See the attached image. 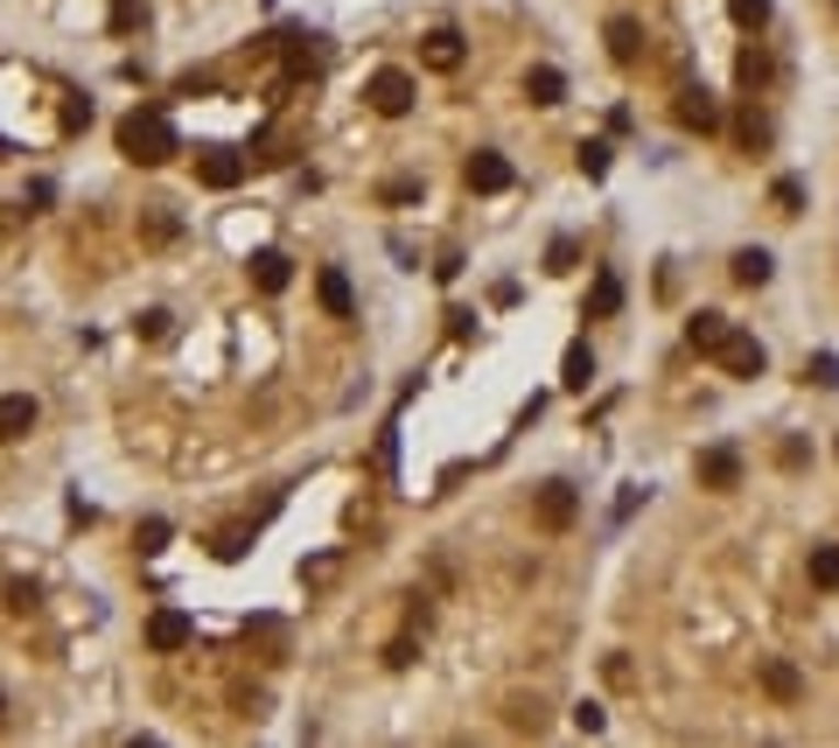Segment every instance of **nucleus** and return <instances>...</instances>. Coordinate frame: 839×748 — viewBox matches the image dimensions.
<instances>
[{"label":"nucleus","instance_id":"9d476101","mask_svg":"<svg viewBox=\"0 0 839 748\" xmlns=\"http://www.w3.org/2000/svg\"><path fill=\"white\" fill-rule=\"evenodd\" d=\"M679 126H685V133H720V105H714V91L685 85V91H679Z\"/></svg>","mask_w":839,"mask_h":748},{"label":"nucleus","instance_id":"dca6fc26","mask_svg":"<svg viewBox=\"0 0 839 748\" xmlns=\"http://www.w3.org/2000/svg\"><path fill=\"white\" fill-rule=\"evenodd\" d=\"M560 386H567V392H588V386H595V350H588V343H567V357H560Z\"/></svg>","mask_w":839,"mask_h":748},{"label":"nucleus","instance_id":"ddd939ff","mask_svg":"<svg viewBox=\"0 0 839 748\" xmlns=\"http://www.w3.org/2000/svg\"><path fill=\"white\" fill-rule=\"evenodd\" d=\"M197 182H203V189H238V182H245V155L210 147V155H197Z\"/></svg>","mask_w":839,"mask_h":748},{"label":"nucleus","instance_id":"6ab92c4d","mask_svg":"<svg viewBox=\"0 0 839 748\" xmlns=\"http://www.w3.org/2000/svg\"><path fill=\"white\" fill-rule=\"evenodd\" d=\"M623 309V280L616 273H595V287H588V322H608Z\"/></svg>","mask_w":839,"mask_h":748},{"label":"nucleus","instance_id":"a211bd4d","mask_svg":"<svg viewBox=\"0 0 839 748\" xmlns=\"http://www.w3.org/2000/svg\"><path fill=\"white\" fill-rule=\"evenodd\" d=\"M602 35H608V56H616V64H637V56H644V29L629 22V14H616Z\"/></svg>","mask_w":839,"mask_h":748},{"label":"nucleus","instance_id":"473e14b6","mask_svg":"<svg viewBox=\"0 0 839 748\" xmlns=\"http://www.w3.org/2000/svg\"><path fill=\"white\" fill-rule=\"evenodd\" d=\"M770 197H776V210H784V217H797V210H805V182H797V176H784V182L770 189Z\"/></svg>","mask_w":839,"mask_h":748},{"label":"nucleus","instance_id":"4c0bfd02","mask_svg":"<svg viewBox=\"0 0 839 748\" xmlns=\"http://www.w3.org/2000/svg\"><path fill=\"white\" fill-rule=\"evenodd\" d=\"M805 462H812L805 440H784V448H776V469H805Z\"/></svg>","mask_w":839,"mask_h":748},{"label":"nucleus","instance_id":"4468645a","mask_svg":"<svg viewBox=\"0 0 839 748\" xmlns=\"http://www.w3.org/2000/svg\"><path fill=\"white\" fill-rule=\"evenodd\" d=\"M35 420H43V406H35L29 392H8V399H0V440H29Z\"/></svg>","mask_w":839,"mask_h":748},{"label":"nucleus","instance_id":"1a4fd4ad","mask_svg":"<svg viewBox=\"0 0 839 748\" xmlns=\"http://www.w3.org/2000/svg\"><path fill=\"white\" fill-rule=\"evenodd\" d=\"M462 56H469L462 29H434L427 43H419V64H427V70H441V78H448V70H462Z\"/></svg>","mask_w":839,"mask_h":748},{"label":"nucleus","instance_id":"e433bc0d","mask_svg":"<svg viewBox=\"0 0 839 748\" xmlns=\"http://www.w3.org/2000/svg\"><path fill=\"white\" fill-rule=\"evenodd\" d=\"M413 658H419V650H413V637H392V644H385V665H392V671H406Z\"/></svg>","mask_w":839,"mask_h":748},{"label":"nucleus","instance_id":"20e7f679","mask_svg":"<svg viewBox=\"0 0 839 748\" xmlns=\"http://www.w3.org/2000/svg\"><path fill=\"white\" fill-rule=\"evenodd\" d=\"M462 182L476 189V197H504V189H511V161L497 155V147H476V155L462 161Z\"/></svg>","mask_w":839,"mask_h":748},{"label":"nucleus","instance_id":"b1692460","mask_svg":"<svg viewBox=\"0 0 839 748\" xmlns=\"http://www.w3.org/2000/svg\"><path fill=\"white\" fill-rule=\"evenodd\" d=\"M133 546H141V560H155L168 546V517H141V525H133Z\"/></svg>","mask_w":839,"mask_h":748},{"label":"nucleus","instance_id":"5701e85b","mask_svg":"<svg viewBox=\"0 0 839 748\" xmlns=\"http://www.w3.org/2000/svg\"><path fill=\"white\" fill-rule=\"evenodd\" d=\"M210 552H217L224 567H232V560H245V552H253V525H224V532H217V546H210Z\"/></svg>","mask_w":839,"mask_h":748},{"label":"nucleus","instance_id":"aec40b11","mask_svg":"<svg viewBox=\"0 0 839 748\" xmlns=\"http://www.w3.org/2000/svg\"><path fill=\"white\" fill-rule=\"evenodd\" d=\"M770 273H776V259L762 253V245H741V253H735V280H741V287H762Z\"/></svg>","mask_w":839,"mask_h":748},{"label":"nucleus","instance_id":"c03bdc74","mask_svg":"<svg viewBox=\"0 0 839 748\" xmlns=\"http://www.w3.org/2000/svg\"><path fill=\"white\" fill-rule=\"evenodd\" d=\"M0 727H8V700H0Z\"/></svg>","mask_w":839,"mask_h":748},{"label":"nucleus","instance_id":"ea45409f","mask_svg":"<svg viewBox=\"0 0 839 748\" xmlns=\"http://www.w3.org/2000/svg\"><path fill=\"white\" fill-rule=\"evenodd\" d=\"M448 336L469 343V336H476V315H469V309H448Z\"/></svg>","mask_w":839,"mask_h":748},{"label":"nucleus","instance_id":"cd10ccee","mask_svg":"<svg viewBox=\"0 0 839 748\" xmlns=\"http://www.w3.org/2000/svg\"><path fill=\"white\" fill-rule=\"evenodd\" d=\"M735 78H741V85H749V91H762V85H770V56H762V49H741V64H735Z\"/></svg>","mask_w":839,"mask_h":748},{"label":"nucleus","instance_id":"bb28decb","mask_svg":"<svg viewBox=\"0 0 839 748\" xmlns=\"http://www.w3.org/2000/svg\"><path fill=\"white\" fill-rule=\"evenodd\" d=\"M105 22H112V35H133V29L147 22V0H112V14H105Z\"/></svg>","mask_w":839,"mask_h":748},{"label":"nucleus","instance_id":"f3484780","mask_svg":"<svg viewBox=\"0 0 839 748\" xmlns=\"http://www.w3.org/2000/svg\"><path fill=\"white\" fill-rule=\"evenodd\" d=\"M525 99H532V105H560V99H567V78H560L552 64H532V70H525Z\"/></svg>","mask_w":839,"mask_h":748},{"label":"nucleus","instance_id":"f8f14e48","mask_svg":"<svg viewBox=\"0 0 839 748\" xmlns=\"http://www.w3.org/2000/svg\"><path fill=\"white\" fill-rule=\"evenodd\" d=\"M315 294H322V309H329L336 322L357 315V294H350V273H343V266H322V273H315Z\"/></svg>","mask_w":839,"mask_h":748},{"label":"nucleus","instance_id":"423d86ee","mask_svg":"<svg viewBox=\"0 0 839 748\" xmlns=\"http://www.w3.org/2000/svg\"><path fill=\"white\" fill-rule=\"evenodd\" d=\"M182 644H197V623L182 616V609H155V616H147V650H182Z\"/></svg>","mask_w":839,"mask_h":748},{"label":"nucleus","instance_id":"72a5a7b5","mask_svg":"<svg viewBox=\"0 0 839 748\" xmlns=\"http://www.w3.org/2000/svg\"><path fill=\"white\" fill-rule=\"evenodd\" d=\"M728 14L741 29H762V22H770V0H728Z\"/></svg>","mask_w":839,"mask_h":748},{"label":"nucleus","instance_id":"a878e982","mask_svg":"<svg viewBox=\"0 0 839 748\" xmlns=\"http://www.w3.org/2000/svg\"><path fill=\"white\" fill-rule=\"evenodd\" d=\"M805 386H818V392H832V386H839V357H832V350L805 357Z\"/></svg>","mask_w":839,"mask_h":748},{"label":"nucleus","instance_id":"a19ab883","mask_svg":"<svg viewBox=\"0 0 839 748\" xmlns=\"http://www.w3.org/2000/svg\"><path fill=\"white\" fill-rule=\"evenodd\" d=\"M56 203V182H29V197H22V210H49Z\"/></svg>","mask_w":839,"mask_h":748},{"label":"nucleus","instance_id":"a18cd8bd","mask_svg":"<svg viewBox=\"0 0 839 748\" xmlns=\"http://www.w3.org/2000/svg\"><path fill=\"white\" fill-rule=\"evenodd\" d=\"M0 161H8V141H0Z\"/></svg>","mask_w":839,"mask_h":748},{"label":"nucleus","instance_id":"0eeeda50","mask_svg":"<svg viewBox=\"0 0 839 748\" xmlns=\"http://www.w3.org/2000/svg\"><path fill=\"white\" fill-rule=\"evenodd\" d=\"M245 273H253V287H259V294H288L294 259H288V253H273V245H259V253L245 259Z\"/></svg>","mask_w":839,"mask_h":748},{"label":"nucleus","instance_id":"412c9836","mask_svg":"<svg viewBox=\"0 0 839 748\" xmlns=\"http://www.w3.org/2000/svg\"><path fill=\"white\" fill-rule=\"evenodd\" d=\"M176 232H182V217H176V210H161V203H155V210H141V238H147V245H176Z\"/></svg>","mask_w":839,"mask_h":748},{"label":"nucleus","instance_id":"7c9ffc66","mask_svg":"<svg viewBox=\"0 0 839 748\" xmlns=\"http://www.w3.org/2000/svg\"><path fill=\"white\" fill-rule=\"evenodd\" d=\"M608 155H616V147H608V141H581V176H608Z\"/></svg>","mask_w":839,"mask_h":748},{"label":"nucleus","instance_id":"6e6552de","mask_svg":"<svg viewBox=\"0 0 839 748\" xmlns=\"http://www.w3.org/2000/svg\"><path fill=\"white\" fill-rule=\"evenodd\" d=\"M693 469H700V490H741V455L728 448V440H720V448H707Z\"/></svg>","mask_w":839,"mask_h":748},{"label":"nucleus","instance_id":"f257e3e1","mask_svg":"<svg viewBox=\"0 0 839 748\" xmlns=\"http://www.w3.org/2000/svg\"><path fill=\"white\" fill-rule=\"evenodd\" d=\"M120 155H126V161H141V168H161V161H176V155H182V141H176V120H168L161 105H133L126 120H120Z\"/></svg>","mask_w":839,"mask_h":748},{"label":"nucleus","instance_id":"f03ea898","mask_svg":"<svg viewBox=\"0 0 839 748\" xmlns=\"http://www.w3.org/2000/svg\"><path fill=\"white\" fill-rule=\"evenodd\" d=\"M365 99H371V112H378V120H406V112H413V99H419V85H413V70L385 64V70H371Z\"/></svg>","mask_w":839,"mask_h":748},{"label":"nucleus","instance_id":"c756f323","mask_svg":"<svg viewBox=\"0 0 839 748\" xmlns=\"http://www.w3.org/2000/svg\"><path fill=\"white\" fill-rule=\"evenodd\" d=\"M735 133H741V147H749V155H756V147H770V120H762L756 105L741 112V126H735Z\"/></svg>","mask_w":839,"mask_h":748},{"label":"nucleus","instance_id":"393cba45","mask_svg":"<svg viewBox=\"0 0 839 748\" xmlns=\"http://www.w3.org/2000/svg\"><path fill=\"white\" fill-rule=\"evenodd\" d=\"M812 588H839V546H812Z\"/></svg>","mask_w":839,"mask_h":748},{"label":"nucleus","instance_id":"39448f33","mask_svg":"<svg viewBox=\"0 0 839 748\" xmlns=\"http://www.w3.org/2000/svg\"><path fill=\"white\" fill-rule=\"evenodd\" d=\"M532 511H539L546 532H567L581 517V490L574 483H539V504H532Z\"/></svg>","mask_w":839,"mask_h":748},{"label":"nucleus","instance_id":"58836bf2","mask_svg":"<svg viewBox=\"0 0 839 748\" xmlns=\"http://www.w3.org/2000/svg\"><path fill=\"white\" fill-rule=\"evenodd\" d=\"M511 727H532V735H539V727H546V714H539V700H518V706H511Z\"/></svg>","mask_w":839,"mask_h":748},{"label":"nucleus","instance_id":"7ed1b4c3","mask_svg":"<svg viewBox=\"0 0 839 748\" xmlns=\"http://www.w3.org/2000/svg\"><path fill=\"white\" fill-rule=\"evenodd\" d=\"M714 357H720V371H728V378H762V371H770V350H762L749 330H728Z\"/></svg>","mask_w":839,"mask_h":748},{"label":"nucleus","instance_id":"2f4dec72","mask_svg":"<svg viewBox=\"0 0 839 748\" xmlns=\"http://www.w3.org/2000/svg\"><path fill=\"white\" fill-rule=\"evenodd\" d=\"M168 322H176V315H168V309H141V315H133V336L161 343V336H168Z\"/></svg>","mask_w":839,"mask_h":748},{"label":"nucleus","instance_id":"37998d69","mask_svg":"<svg viewBox=\"0 0 839 748\" xmlns=\"http://www.w3.org/2000/svg\"><path fill=\"white\" fill-rule=\"evenodd\" d=\"M8 609H14V616H29V609H35V588L14 581V588H8Z\"/></svg>","mask_w":839,"mask_h":748},{"label":"nucleus","instance_id":"f704fd0d","mask_svg":"<svg viewBox=\"0 0 839 748\" xmlns=\"http://www.w3.org/2000/svg\"><path fill=\"white\" fill-rule=\"evenodd\" d=\"M574 727H581V735H602V727H608V714H602L595 700H581V706H574Z\"/></svg>","mask_w":839,"mask_h":748},{"label":"nucleus","instance_id":"c9c22d12","mask_svg":"<svg viewBox=\"0 0 839 748\" xmlns=\"http://www.w3.org/2000/svg\"><path fill=\"white\" fill-rule=\"evenodd\" d=\"M378 197H385V203H413V197H419V182H413V176H392L385 189H378Z\"/></svg>","mask_w":839,"mask_h":748},{"label":"nucleus","instance_id":"79ce46f5","mask_svg":"<svg viewBox=\"0 0 839 748\" xmlns=\"http://www.w3.org/2000/svg\"><path fill=\"white\" fill-rule=\"evenodd\" d=\"M455 273H462V253H455V245H448V253L434 259V280H455Z\"/></svg>","mask_w":839,"mask_h":748},{"label":"nucleus","instance_id":"c85d7f7f","mask_svg":"<svg viewBox=\"0 0 839 748\" xmlns=\"http://www.w3.org/2000/svg\"><path fill=\"white\" fill-rule=\"evenodd\" d=\"M574 266H581V245L574 238H552L546 245V273H574Z\"/></svg>","mask_w":839,"mask_h":748},{"label":"nucleus","instance_id":"4be33fe9","mask_svg":"<svg viewBox=\"0 0 839 748\" xmlns=\"http://www.w3.org/2000/svg\"><path fill=\"white\" fill-rule=\"evenodd\" d=\"M315 70H322V43L315 35H294L288 43V78H315Z\"/></svg>","mask_w":839,"mask_h":748},{"label":"nucleus","instance_id":"9b49d317","mask_svg":"<svg viewBox=\"0 0 839 748\" xmlns=\"http://www.w3.org/2000/svg\"><path fill=\"white\" fill-rule=\"evenodd\" d=\"M762 693H770L776 706H797V700H805V671H797L791 658H770V665H762Z\"/></svg>","mask_w":839,"mask_h":748},{"label":"nucleus","instance_id":"2eb2a0df","mask_svg":"<svg viewBox=\"0 0 839 748\" xmlns=\"http://www.w3.org/2000/svg\"><path fill=\"white\" fill-rule=\"evenodd\" d=\"M728 330H735V322L720 315V309H700L693 322H685V343H693L700 357H714V350H720V336H728Z\"/></svg>","mask_w":839,"mask_h":748}]
</instances>
